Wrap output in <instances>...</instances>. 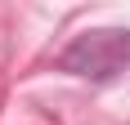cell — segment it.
Wrapping results in <instances>:
<instances>
[{"mask_svg": "<svg viewBox=\"0 0 130 125\" xmlns=\"http://www.w3.org/2000/svg\"><path fill=\"white\" fill-rule=\"evenodd\" d=\"M58 67L85 80H112L130 67V31L126 27H99L85 31L58 54Z\"/></svg>", "mask_w": 130, "mask_h": 125, "instance_id": "1", "label": "cell"}]
</instances>
